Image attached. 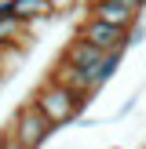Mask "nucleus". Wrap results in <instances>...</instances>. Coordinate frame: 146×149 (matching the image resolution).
<instances>
[{
	"label": "nucleus",
	"instance_id": "obj_1",
	"mask_svg": "<svg viewBox=\"0 0 146 149\" xmlns=\"http://www.w3.org/2000/svg\"><path fill=\"white\" fill-rule=\"evenodd\" d=\"M29 102L40 109V116H44L55 131H58V127H69L73 120H80V116H84V109L91 106L88 98L73 95L69 87H62L58 80H51V77H44L40 84H36V91L29 95Z\"/></svg>",
	"mask_w": 146,
	"mask_h": 149
},
{
	"label": "nucleus",
	"instance_id": "obj_2",
	"mask_svg": "<svg viewBox=\"0 0 146 149\" xmlns=\"http://www.w3.org/2000/svg\"><path fill=\"white\" fill-rule=\"evenodd\" d=\"M7 127L15 131V138H18L26 149H40V146H48V138L55 135V127L40 116V109H36L29 98L15 109V116H11V124H7Z\"/></svg>",
	"mask_w": 146,
	"mask_h": 149
},
{
	"label": "nucleus",
	"instance_id": "obj_3",
	"mask_svg": "<svg viewBox=\"0 0 146 149\" xmlns=\"http://www.w3.org/2000/svg\"><path fill=\"white\" fill-rule=\"evenodd\" d=\"M77 36L88 40L91 47H99L102 55H110V51H128V33H124V29H113V26L95 22V18H84V22H80Z\"/></svg>",
	"mask_w": 146,
	"mask_h": 149
},
{
	"label": "nucleus",
	"instance_id": "obj_4",
	"mask_svg": "<svg viewBox=\"0 0 146 149\" xmlns=\"http://www.w3.org/2000/svg\"><path fill=\"white\" fill-rule=\"evenodd\" d=\"M88 18L106 22V26H113V29H124V33H131V29L142 22V15L128 11V7L113 4V0H88Z\"/></svg>",
	"mask_w": 146,
	"mask_h": 149
},
{
	"label": "nucleus",
	"instance_id": "obj_5",
	"mask_svg": "<svg viewBox=\"0 0 146 149\" xmlns=\"http://www.w3.org/2000/svg\"><path fill=\"white\" fill-rule=\"evenodd\" d=\"M58 58H62L66 65H73V69L95 73V69L102 65V58H106V55H102L99 47H91L88 40H80V36H73V40H69V44L62 47V55H58Z\"/></svg>",
	"mask_w": 146,
	"mask_h": 149
},
{
	"label": "nucleus",
	"instance_id": "obj_6",
	"mask_svg": "<svg viewBox=\"0 0 146 149\" xmlns=\"http://www.w3.org/2000/svg\"><path fill=\"white\" fill-rule=\"evenodd\" d=\"M15 18L18 22H44V18H51L55 15V7H51V0H15Z\"/></svg>",
	"mask_w": 146,
	"mask_h": 149
},
{
	"label": "nucleus",
	"instance_id": "obj_7",
	"mask_svg": "<svg viewBox=\"0 0 146 149\" xmlns=\"http://www.w3.org/2000/svg\"><path fill=\"white\" fill-rule=\"evenodd\" d=\"M22 36H26V22H18V18H0V44L15 47Z\"/></svg>",
	"mask_w": 146,
	"mask_h": 149
},
{
	"label": "nucleus",
	"instance_id": "obj_8",
	"mask_svg": "<svg viewBox=\"0 0 146 149\" xmlns=\"http://www.w3.org/2000/svg\"><path fill=\"white\" fill-rule=\"evenodd\" d=\"M121 62H124V51H110V55L102 58V65H99V69H95V80H99V87L113 80V73L121 69Z\"/></svg>",
	"mask_w": 146,
	"mask_h": 149
},
{
	"label": "nucleus",
	"instance_id": "obj_9",
	"mask_svg": "<svg viewBox=\"0 0 146 149\" xmlns=\"http://www.w3.org/2000/svg\"><path fill=\"white\" fill-rule=\"evenodd\" d=\"M139 98H142V87H135V91L128 95V102H124V106L113 113V120H124V116H131V113H135V106H139Z\"/></svg>",
	"mask_w": 146,
	"mask_h": 149
},
{
	"label": "nucleus",
	"instance_id": "obj_10",
	"mask_svg": "<svg viewBox=\"0 0 146 149\" xmlns=\"http://www.w3.org/2000/svg\"><path fill=\"white\" fill-rule=\"evenodd\" d=\"M0 149H26V146L15 138V131H11V127H4V131H0Z\"/></svg>",
	"mask_w": 146,
	"mask_h": 149
},
{
	"label": "nucleus",
	"instance_id": "obj_11",
	"mask_svg": "<svg viewBox=\"0 0 146 149\" xmlns=\"http://www.w3.org/2000/svg\"><path fill=\"white\" fill-rule=\"evenodd\" d=\"M142 40H146V22H139V26L128 33V47H139Z\"/></svg>",
	"mask_w": 146,
	"mask_h": 149
},
{
	"label": "nucleus",
	"instance_id": "obj_12",
	"mask_svg": "<svg viewBox=\"0 0 146 149\" xmlns=\"http://www.w3.org/2000/svg\"><path fill=\"white\" fill-rule=\"evenodd\" d=\"M113 4L128 7V11H135V15H142V11H146V0H113Z\"/></svg>",
	"mask_w": 146,
	"mask_h": 149
},
{
	"label": "nucleus",
	"instance_id": "obj_13",
	"mask_svg": "<svg viewBox=\"0 0 146 149\" xmlns=\"http://www.w3.org/2000/svg\"><path fill=\"white\" fill-rule=\"evenodd\" d=\"M110 149H124V146H110Z\"/></svg>",
	"mask_w": 146,
	"mask_h": 149
}]
</instances>
